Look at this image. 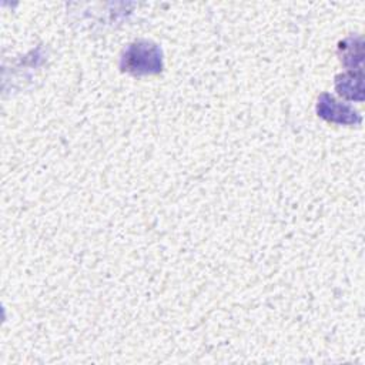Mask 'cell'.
<instances>
[{
  "label": "cell",
  "mask_w": 365,
  "mask_h": 365,
  "mask_svg": "<svg viewBox=\"0 0 365 365\" xmlns=\"http://www.w3.org/2000/svg\"><path fill=\"white\" fill-rule=\"evenodd\" d=\"M120 68L133 76L158 74L163 70L161 48L151 41H134L124 48Z\"/></svg>",
  "instance_id": "6da1fadb"
},
{
  "label": "cell",
  "mask_w": 365,
  "mask_h": 365,
  "mask_svg": "<svg viewBox=\"0 0 365 365\" xmlns=\"http://www.w3.org/2000/svg\"><path fill=\"white\" fill-rule=\"evenodd\" d=\"M317 113L321 118L331 123H336V124L356 125V124H361L362 121L359 113L354 110V107L336 101L328 93H322L318 97Z\"/></svg>",
  "instance_id": "7a4b0ae2"
},
{
  "label": "cell",
  "mask_w": 365,
  "mask_h": 365,
  "mask_svg": "<svg viewBox=\"0 0 365 365\" xmlns=\"http://www.w3.org/2000/svg\"><path fill=\"white\" fill-rule=\"evenodd\" d=\"M335 90L339 96L348 100L362 101L364 98V84H362V71L358 70L356 73L349 71L335 78Z\"/></svg>",
  "instance_id": "3957f363"
},
{
  "label": "cell",
  "mask_w": 365,
  "mask_h": 365,
  "mask_svg": "<svg viewBox=\"0 0 365 365\" xmlns=\"http://www.w3.org/2000/svg\"><path fill=\"white\" fill-rule=\"evenodd\" d=\"M362 38H354L349 37L346 40H344L339 44V53H341V60L346 67H359L362 57H364V51H362Z\"/></svg>",
  "instance_id": "277c9868"
}]
</instances>
